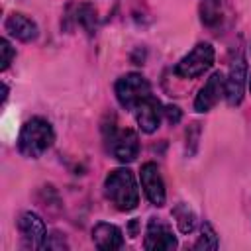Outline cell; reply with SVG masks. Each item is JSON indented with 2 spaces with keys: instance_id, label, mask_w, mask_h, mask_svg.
Segmentation results:
<instances>
[{
  "instance_id": "obj_1",
  "label": "cell",
  "mask_w": 251,
  "mask_h": 251,
  "mask_svg": "<svg viewBox=\"0 0 251 251\" xmlns=\"http://www.w3.org/2000/svg\"><path fill=\"white\" fill-rule=\"evenodd\" d=\"M108 200L122 212H129L139 202V188L133 178V173L127 169H116L106 176L104 182Z\"/></svg>"
},
{
  "instance_id": "obj_2",
  "label": "cell",
  "mask_w": 251,
  "mask_h": 251,
  "mask_svg": "<svg viewBox=\"0 0 251 251\" xmlns=\"http://www.w3.org/2000/svg\"><path fill=\"white\" fill-rule=\"evenodd\" d=\"M53 143V127L43 118H31L22 126L18 137V149L24 157H39Z\"/></svg>"
},
{
  "instance_id": "obj_3",
  "label": "cell",
  "mask_w": 251,
  "mask_h": 251,
  "mask_svg": "<svg viewBox=\"0 0 251 251\" xmlns=\"http://www.w3.org/2000/svg\"><path fill=\"white\" fill-rule=\"evenodd\" d=\"M147 96H151V86H149L147 78L141 76L139 73H127V75L118 78L116 98L124 108L135 110V106L141 100H145Z\"/></svg>"
},
{
  "instance_id": "obj_4",
  "label": "cell",
  "mask_w": 251,
  "mask_h": 251,
  "mask_svg": "<svg viewBox=\"0 0 251 251\" xmlns=\"http://www.w3.org/2000/svg\"><path fill=\"white\" fill-rule=\"evenodd\" d=\"M214 65V47L210 43H198L188 55H184L176 67L175 73L182 78H196L204 75Z\"/></svg>"
},
{
  "instance_id": "obj_5",
  "label": "cell",
  "mask_w": 251,
  "mask_h": 251,
  "mask_svg": "<svg viewBox=\"0 0 251 251\" xmlns=\"http://www.w3.org/2000/svg\"><path fill=\"white\" fill-rule=\"evenodd\" d=\"M145 249L149 251H169L176 247V237L173 235V229L163 224L157 218H151L145 231Z\"/></svg>"
},
{
  "instance_id": "obj_6",
  "label": "cell",
  "mask_w": 251,
  "mask_h": 251,
  "mask_svg": "<svg viewBox=\"0 0 251 251\" xmlns=\"http://www.w3.org/2000/svg\"><path fill=\"white\" fill-rule=\"evenodd\" d=\"M222 96H226V76L222 73H214L204 82V86L200 88V92L196 94L194 110L196 112H208L212 106H216L220 102Z\"/></svg>"
},
{
  "instance_id": "obj_7",
  "label": "cell",
  "mask_w": 251,
  "mask_h": 251,
  "mask_svg": "<svg viewBox=\"0 0 251 251\" xmlns=\"http://www.w3.org/2000/svg\"><path fill=\"white\" fill-rule=\"evenodd\" d=\"M139 176H141V188H143L147 200L153 206H163L167 194H165V184H163L159 167L155 163H145L141 167V175Z\"/></svg>"
},
{
  "instance_id": "obj_8",
  "label": "cell",
  "mask_w": 251,
  "mask_h": 251,
  "mask_svg": "<svg viewBox=\"0 0 251 251\" xmlns=\"http://www.w3.org/2000/svg\"><path fill=\"white\" fill-rule=\"evenodd\" d=\"M18 226H20L22 239H24L25 247H29V249H39V247L45 245L47 229H45L43 220H41L37 214H33V212H25V214H22Z\"/></svg>"
},
{
  "instance_id": "obj_9",
  "label": "cell",
  "mask_w": 251,
  "mask_h": 251,
  "mask_svg": "<svg viewBox=\"0 0 251 251\" xmlns=\"http://www.w3.org/2000/svg\"><path fill=\"white\" fill-rule=\"evenodd\" d=\"M165 110L161 106V102L151 94L147 96L145 100H141L137 106H135V120L139 124V127L145 131V133H153L159 124H161V118H163Z\"/></svg>"
},
{
  "instance_id": "obj_10",
  "label": "cell",
  "mask_w": 251,
  "mask_h": 251,
  "mask_svg": "<svg viewBox=\"0 0 251 251\" xmlns=\"http://www.w3.org/2000/svg\"><path fill=\"white\" fill-rule=\"evenodd\" d=\"M110 149L114 153V157L122 163H129L137 157L139 153V139L137 133L131 129H124L118 131L116 135L110 137Z\"/></svg>"
},
{
  "instance_id": "obj_11",
  "label": "cell",
  "mask_w": 251,
  "mask_h": 251,
  "mask_svg": "<svg viewBox=\"0 0 251 251\" xmlns=\"http://www.w3.org/2000/svg\"><path fill=\"white\" fill-rule=\"evenodd\" d=\"M245 78H247V65L239 57L237 61H233L231 71H229V76L226 78V100L231 106L241 102L243 88H245Z\"/></svg>"
},
{
  "instance_id": "obj_12",
  "label": "cell",
  "mask_w": 251,
  "mask_h": 251,
  "mask_svg": "<svg viewBox=\"0 0 251 251\" xmlns=\"http://www.w3.org/2000/svg\"><path fill=\"white\" fill-rule=\"evenodd\" d=\"M92 241L98 249L102 251H112V249H120L124 243V235L120 231L118 226L108 224V222H100L94 226L92 229Z\"/></svg>"
},
{
  "instance_id": "obj_13",
  "label": "cell",
  "mask_w": 251,
  "mask_h": 251,
  "mask_svg": "<svg viewBox=\"0 0 251 251\" xmlns=\"http://www.w3.org/2000/svg\"><path fill=\"white\" fill-rule=\"evenodd\" d=\"M6 29L10 31V35H14L20 41H31L37 37V25L33 20H29L24 14H12L6 20Z\"/></svg>"
},
{
  "instance_id": "obj_14",
  "label": "cell",
  "mask_w": 251,
  "mask_h": 251,
  "mask_svg": "<svg viewBox=\"0 0 251 251\" xmlns=\"http://www.w3.org/2000/svg\"><path fill=\"white\" fill-rule=\"evenodd\" d=\"M173 214H175L176 224H178V229L182 233H190L194 229V214H192V210L186 204H178Z\"/></svg>"
},
{
  "instance_id": "obj_15",
  "label": "cell",
  "mask_w": 251,
  "mask_h": 251,
  "mask_svg": "<svg viewBox=\"0 0 251 251\" xmlns=\"http://www.w3.org/2000/svg\"><path fill=\"white\" fill-rule=\"evenodd\" d=\"M194 247L196 249H218V235L210 224H202V235Z\"/></svg>"
},
{
  "instance_id": "obj_16",
  "label": "cell",
  "mask_w": 251,
  "mask_h": 251,
  "mask_svg": "<svg viewBox=\"0 0 251 251\" xmlns=\"http://www.w3.org/2000/svg\"><path fill=\"white\" fill-rule=\"evenodd\" d=\"M0 51H2V61H0L2 65H0V69L6 71L10 67V63H12V57H14V49L8 43V39H0Z\"/></svg>"
},
{
  "instance_id": "obj_17",
  "label": "cell",
  "mask_w": 251,
  "mask_h": 251,
  "mask_svg": "<svg viewBox=\"0 0 251 251\" xmlns=\"http://www.w3.org/2000/svg\"><path fill=\"white\" fill-rule=\"evenodd\" d=\"M165 116H167L169 124H178L182 114H180V110H178L176 106H167V108H165Z\"/></svg>"
},
{
  "instance_id": "obj_18",
  "label": "cell",
  "mask_w": 251,
  "mask_h": 251,
  "mask_svg": "<svg viewBox=\"0 0 251 251\" xmlns=\"http://www.w3.org/2000/svg\"><path fill=\"white\" fill-rule=\"evenodd\" d=\"M249 88H251V78H249Z\"/></svg>"
}]
</instances>
